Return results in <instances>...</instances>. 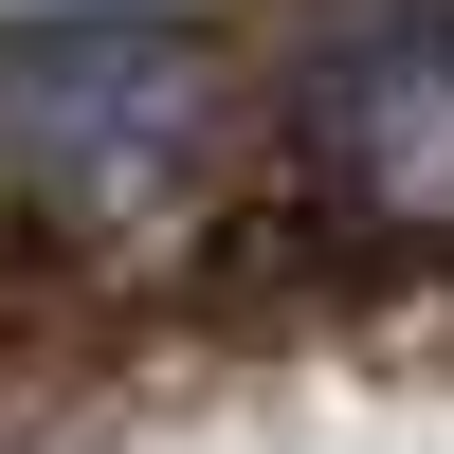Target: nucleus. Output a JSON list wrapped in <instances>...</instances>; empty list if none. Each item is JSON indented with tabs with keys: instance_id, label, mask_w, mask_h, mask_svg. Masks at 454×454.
<instances>
[{
	"instance_id": "1",
	"label": "nucleus",
	"mask_w": 454,
	"mask_h": 454,
	"mask_svg": "<svg viewBox=\"0 0 454 454\" xmlns=\"http://www.w3.org/2000/svg\"><path fill=\"white\" fill-rule=\"evenodd\" d=\"M309 164L346 182L364 218L454 237V0H382V19L327 36V73H309Z\"/></svg>"
}]
</instances>
